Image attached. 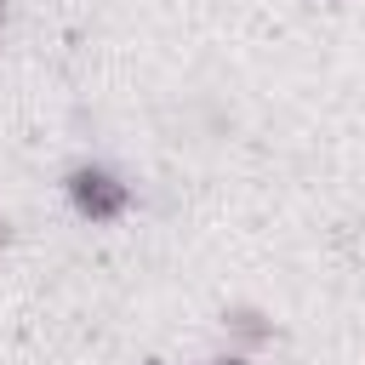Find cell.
I'll use <instances>...</instances> for the list:
<instances>
[{"mask_svg":"<svg viewBox=\"0 0 365 365\" xmlns=\"http://www.w3.org/2000/svg\"><path fill=\"white\" fill-rule=\"evenodd\" d=\"M63 194H68V205H74V217L80 222H120L125 211H131V182L120 177V171H108V165H97V160H80L68 177H63Z\"/></svg>","mask_w":365,"mask_h":365,"instance_id":"cell-1","label":"cell"},{"mask_svg":"<svg viewBox=\"0 0 365 365\" xmlns=\"http://www.w3.org/2000/svg\"><path fill=\"white\" fill-rule=\"evenodd\" d=\"M222 325H228V336H234V342H240L245 354H251L257 342H268V336H274V319H268L262 308H251V302L228 308V314H222Z\"/></svg>","mask_w":365,"mask_h":365,"instance_id":"cell-2","label":"cell"},{"mask_svg":"<svg viewBox=\"0 0 365 365\" xmlns=\"http://www.w3.org/2000/svg\"><path fill=\"white\" fill-rule=\"evenodd\" d=\"M211 365H251V354H245V348H228V354H217Z\"/></svg>","mask_w":365,"mask_h":365,"instance_id":"cell-3","label":"cell"},{"mask_svg":"<svg viewBox=\"0 0 365 365\" xmlns=\"http://www.w3.org/2000/svg\"><path fill=\"white\" fill-rule=\"evenodd\" d=\"M6 240H11V222H6V217H0V245H6Z\"/></svg>","mask_w":365,"mask_h":365,"instance_id":"cell-4","label":"cell"},{"mask_svg":"<svg viewBox=\"0 0 365 365\" xmlns=\"http://www.w3.org/2000/svg\"><path fill=\"white\" fill-rule=\"evenodd\" d=\"M0 23H6V11H0Z\"/></svg>","mask_w":365,"mask_h":365,"instance_id":"cell-5","label":"cell"}]
</instances>
